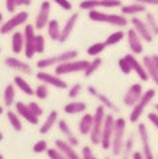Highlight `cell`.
<instances>
[{
    "instance_id": "6da1fadb",
    "label": "cell",
    "mask_w": 158,
    "mask_h": 159,
    "mask_svg": "<svg viewBox=\"0 0 158 159\" xmlns=\"http://www.w3.org/2000/svg\"><path fill=\"white\" fill-rule=\"evenodd\" d=\"M89 19L93 22L98 23H108L116 27H125L128 25L127 16L123 14H106L102 11H97V10H91L89 11Z\"/></svg>"
},
{
    "instance_id": "7a4b0ae2",
    "label": "cell",
    "mask_w": 158,
    "mask_h": 159,
    "mask_svg": "<svg viewBox=\"0 0 158 159\" xmlns=\"http://www.w3.org/2000/svg\"><path fill=\"white\" fill-rule=\"evenodd\" d=\"M125 126L127 121L123 117H118L114 120L113 126V135H112V143H110V150L114 157H120L124 146V135H125Z\"/></svg>"
},
{
    "instance_id": "3957f363",
    "label": "cell",
    "mask_w": 158,
    "mask_h": 159,
    "mask_svg": "<svg viewBox=\"0 0 158 159\" xmlns=\"http://www.w3.org/2000/svg\"><path fill=\"white\" fill-rule=\"evenodd\" d=\"M105 107L102 105H100L95 109L94 114H93V126L91 131L89 133L90 136V142L94 146H98L101 143V133H102V126H104V121H105Z\"/></svg>"
},
{
    "instance_id": "277c9868",
    "label": "cell",
    "mask_w": 158,
    "mask_h": 159,
    "mask_svg": "<svg viewBox=\"0 0 158 159\" xmlns=\"http://www.w3.org/2000/svg\"><path fill=\"white\" fill-rule=\"evenodd\" d=\"M154 97H156V90L154 89H149L143 93V95L141 97V99L138 101V103H136L135 106H132V109L130 111V121L131 122H138L141 120L143 111H145L146 107L151 103Z\"/></svg>"
},
{
    "instance_id": "5b68a950",
    "label": "cell",
    "mask_w": 158,
    "mask_h": 159,
    "mask_svg": "<svg viewBox=\"0 0 158 159\" xmlns=\"http://www.w3.org/2000/svg\"><path fill=\"white\" fill-rule=\"evenodd\" d=\"M78 56V50H66L63 53H59L56 56H51V57H44V59L37 61V67L40 70H45V68L53 67V66H59L62 63H66V61L70 60H75Z\"/></svg>"
},
{
    "instance_id": "8992f818",
    "label": "cell",
    "mask_w": 158,
    "mask_h": 159,
    "mask_svg": "<svg viewBox=\"0 0 158 159\" xmlns=\"http://www.w3.org/2000/svg\"><path fill=\"white\" fill-rule=\"evenodd\" d=\"M89 66L87 60H70L66 63H62L55 68V74L57 76L66 74H74V72H83Z\"/></svg>"
},
{
    "instance_id": "52a82bcc",
    "label": "cell",
    "mask_w": 158,
    "mask_h": 159,
    "mask_svg": "<svg viewBox=\"0 0 158 159\" xmlns=\"http://www.w3.org/2000/svg\"><path fill=\"white\" fill-rule=\"evenodd\" d=\"M114 116L112 113L105 116V121H104L102 126V133H101V143L100 146L102 150L108 151L110 148V143H112V135H113V126H114Z\"/></svg>"
},
{
    "instance_id": "ba28073f",
    "label": "cell",
    "mask_w": 158,
    "mask_h": 159,
    "mask_svg": "<svg viewBox=\"0 0 158 159\" xmlns=\"http://www.w3.org/2000/svg\"><path fill=\"white\" fill-rule=\"evenodd\" d=\"M29 19V14L26 11H21L16 12L14 16L10 18L7 22H3V25L0 26V34H10L15 30L16 27L22 26L23 23H26Z\"/></svg>"
},
{
    "instance_id": "9c48e42d",
    "label": "cell",
    "mask_w": 158,
    "mask_h": 159,
    "mask_svg": "<svg viewBox=\"0 0 158 159\" xmlns=\"http://www.w3.org/2000/svg\"><path fill=\"white\" fill-rule=\"evenodd\" d=\"M23 38H25V46H23V52L26 59H33V56L35 55L34 50V42H35V27L33 25H26L23 30Z\"/></svg>"
},
{
    "instance_id": "30bf717a",
    "label": "cell",
    "mask_w": 158,
    "mask_h": 159,
    "mask_svg": "<svg viewBox=\"0 0 158 159\" xmlns=\"http://www.w3.org/2000/svg\"><path fill=\"white\" fill-rule=\"evenodd\" d=\"M138 135L139 139H141L142 143V155L145 159H154L153 155V150L151 146H150V136H149V131H147V126L143 124V122H139L138 124Z\"/></svg>"
},
{
    "instance_id": "8fae6325",
    "label": "cell",
    "mask_w": 158,
    "mask_h": 159,
    "mask_svg": "<svg viewBox=\"0 0 158 159\" xmlns=\"http://www.w3.org/2000/svg\"><path fill=\"white\" fill-rule=\"evenodd\" d=\"M131 25H132V29L139 34V37L142 38V41H146V42H151L154 35L153 33L150 31L149 26L145 20H142V18L139 16H131Z\"/></svg>"
},
{
    "instance_id": "7c38bea8",
    "label": "cell",
    "mask_w": 158,
    "mask_h": 159,
    "mask_svg": "<svg viewBox=\"0 0 158 159\" xmlns=\"http://www.w3.org/2000/svg\"><path fill=\"white\" fill-rule=\"evenodd\" d=\"M143 95V89L142 84L139 83H134V84L130 86V89L127 90V93L124 94L123 97V103L128 107H132L138 103V101L141 99V97Z\"/></svg>"
},
{
    "instance_id": "4fadbf2b",
    "label": "cell",
    "mask_w": 158,
    "mask_h": 159,
    "mask_svg": "<svg viewBox=\"0 0 158 159\" xmlns=\"http://www.w3.org/2000/svg\"><path fill=\"white\" fill-rule=\"evenodd\" d=\"M37 79L40 82H42L44 84H48V86H53V87H56V89H60V90H63V89H67L68 87V84H67V82L66 80H63L60 76H55V75H52V74H48V72H45V71H38L37 72Z\"/></svg>"
},
{
    "instance_id": "5bb4252c",
    "label": "cell",
    "mask_w": 158,
    "mask_h": 159,
    "mask_svg": "<svg viewBox=\"0 0 158 159\" xmlns=\"http://www.w3.org/2000/svg\"><path fill=\"white\" fill-rule=\"evenodd\" d=\"M49 15H51V2L44 0L40 6V11L37 14V18H35L34 27L37 30H42L49 22Z\"/></svg>"
},
{
    "instance_id": "9a60e30c",
    "label": "cell",
    "mask_w": 158,
    "mask_h": 159,
    "mask_svg": "<svg viewBox=\"0 0 158 159\" xmlns=\"http://www.w3.org/2000/svg\"><path fill=\"white\" fill-rule=\"evenodd\" d=\"M125 37H127L128 48L131 49V52L134 55H141L143 52V44H142V38L139 37V34L136 33L134 29H130L125 33Z\"/></svg>"
},
{
    "instance_id": "2e32d148",
    "label": "cell",
    "mask_w": 158,
    "mask_h": 159,
    "mask_svg": "<svg viewBox=\"0 0 158 159\" xmlns=\"http://www.w3.org/2000/svg\"><path fill=\"white\" fill-rule=\"evenodd\" d=\"M15 109H16V113L19 114V117H22L23 120H26L27 122H30V124H33V125L38 124V117L31 111V109L29 107V105L19 101V102L15 103Z\"/></svg>"
},
{
    "instance_id": "e0dca14e",
    "label": "cell",
    "mask_w": 158,
    "mask_h": 159,
    "mask_svg": "<svg viewBox=\"0 0 158 159\" xmlns=\"http://www.w3.org/2000/svg\"><path fill=\"white\" fill-rule=\"evenodd\" d=\"M4 64L8 68H11V70L19 71V72H22V74H25V75H30L31 74V67L29 66L27 63H25V61L16 59V57H12V56L6 57Z\"/></svg>"
},
{
    "instance_id": "ac0fdd59",
    "label": "cell",
    "mask_w": 158,
    "mask_h": 159,
    "mask_svg": "<svg viewBox=\"0 0 158 159\" xmlns=\"http://www.w3.org/2000/svg\"><path fill=\"white\" fill-rule=\"evenodd\" d=\"M124 57L128 60V63H130L131 70L134 71L136 75H138L139 79H141L142 82H147V80H149V75H147V72L145 70V67H143V64L141 63V61L136 60V57L134 55H131V53H130V55H125Z\"/></svg>"
},
{
    "instance_id": "d6986e66",
    "label": "cell",
    "mask_w": 158,
    "mask_h": 159,
    "mask_svg": "<svg viewBox=\"0 0 158 159\" xmlns=\"http://www.w3.org/2000/svg\"><path fill=\"white\" fill-rule=\"evenodd\" d=\"M87 93L90 94V95H93V97H95L97 99L101 102V105L104 107H108V109H110V110H113V111H118V109H117V106L114 105L112 101H110L108 97L105 95V94H102V93H100L98 90H97L95 87H93V86H89L87 87Z\"/></svg>"
},
{
    "instance_id": "ffe728a7",
    "label": "cell",
    "mask_w": 158,
    "mask_h": 159,
    "mask_svg": "<svg viewBox=\"0 0 158 159\" xmlns=\"http://www.w3.org/2000/svg\"><path fill=\"white\" fill-rule=\"evenodd\" d=\"M78 18H79V14H78V12H74L72 15H71V16L67 19L66 25H64L63 29H62V33H60L59 42H62V44H63V42H66L67 39H68V37H70L71 33H72V30H74L75 25H77Z\"/></svg>"
},
{
    "instance_id": "44dd1931",
    "label": "cell",
    "mask_w": 158,
    "mask_h": 159,
    "mask_svg": "<svg viewBox=\"0 0 158 159\" xmlns=\"http://www.w3.org/2000/svg\"><path fill=\"white\" fill-rule=\"evenodd\" d=\"M55 146L56 148L60 151V152H63V155L66 157L67 159H82L79 155L77 154V151H75V147L70 146L66 140H62V139H57L55 142Z\"/></svg>"
},
{
    "instance_id": "7402d4cb",
    "label": "cell",
    "mask_w": 158,
    "mask_h": 159,
    "mask_svg": "<svg viewBox=\"0 0 158 159\" xmlns=\"http://www.w3.org/2000/svg\"><path fill=\"white\" fill-rule=\"evenodd\" d=\"M120 11L125 16H136L138 14H143L147 11V7L141 3H130V4H123L120 7Z\"/></svg>"
},
{
    "instance_id": "603a6c76",
    "label": "cell",
    "mask_w": 158,
    "mask_h": 159,
    "mask_svg": "<svg viewBox=\"0 0 158 159\" xmlns=\"http://www.w3.org/2000/svg\"><path fill=\"white\" fill-rule=\"evenodd\" d=\"M142 64L145 67L147 75H149V79H151L153 83L158 87V70H157L156 64H154L151 56H143Z\"/></svg>"
},
{
    "instance_id": "cb8c5ba5",
    "label": "cell",
    "mask_w": 158,
    "mask_h": 159,
    "mask_svg": "<svg viewBox=\"0 0 158 159\" xmlns=\"http://www.w3.org/2000/svg\"><path fill=\"white\" fill-rule=\"evenodd\" d=\"M86 109H87V105L82 101H72V102L67 103L64 106V111L67 114H81L85 113Z\"/></svg>"
},
{
    "instance_id": "d4e9b609",
    "label": "cell",
    "mask_w": 158,
    "mask_h": 159,
    "mask_svg": "<svg viewBox=\"0 0 158 159\" xmlns=\"http://www.w3.org/2000/svg\"><path fill=\"white\" fill-rule=\"evenodd\" d=\"M57 120H59V113H57V110H52L51 113L48 114V117H46V120L44 121V124L41 125V128H40V133H41V135L48 133L53 128V125L57 122Z\"/></svg>"
},
{
    "instance_id": "484cf974",
    "label": "cell",
    "mask_w": 158,
    "mask_h": 159,
    "mask_svg": "<svg viewBox=\"0 0 158 159\" xmlns=\"http://www.w3.org/2000/svg\"><path fill=\"white\" fill-rule=\"evenodd\" d=\"M91 126H93V114L85 113L82 116L81 121H79V133L83 136H87L91 131Z\"/></svg>"
},
{
    "instance_id": "4316f807",
    "label": "cell",
    "mask_w": 158,
    "mask_h": 159,
    "mask_svg": "<svg viewBox=\"0 0 158 159\" xmlns=\"http://www.w3.org/2000/svg\"><path fill=\"white\" fill-rule=\"evenodd\" d=\"M23 46H25V38H23V33L22 31H15L11 37V49L12 52L18 55L23 50Z\"/></svg>"
},
{
    "instance_id": "83f0119b",
    "label": "cell",
    "mask_w": 158,
    "mask_h": 159,
    "mask_svg": "<svg viewBox=\"0 0 158 159\" xmlns=\"http://www.w3.org/2000/svg\"><path fill=\"white\" fill-rule=\"evenodd\" d=\"M46 27H48V35H49V38H51L52 41H59L60 33H62V27H60V25H59V20L49 19V22H48V25H46Z\"/></svg>"
},
{
    "instance_id": "f1b7e54d",
    "label": "cell",
    "mask_w": 158,
    "mask_h": 159,
    "mask_svg": "<svg viewBox=\"0 0 158 159\" xmlns=\"http://www.w3.org/2000/svg\"><path fill=\"white\" fill-rule=\"evenodd\" d=\"M3 102L4 106L11 107V105L15 102V84H7L4 89V94H3Z\"/></svg>"
},
{
    "instance_id": "f546056e",
    "label": "cell",
    "mask_w": 158,
    "mask_h": 159,
    "mask_svg": "<svg viewBox=\"0 0 158 159\" xmlns=\"http://www.w3.org/2000/svg\"><path fill=\"white\" fill-rule=\"evenodd\" d=\"M14 84H15V87H18L22 91L23 94H26V95H34V90L33 87H31L29 83L25 80V79L22 76H15L14 78Z\"/></svg>"
},
{
    "instance_id": "4dcf8cb0",
    "label": "cell",
    "mask_w": 158,
    "mask_h": 159,
    "mask_svg": "<svg viewBox=\"0 0 158 159\" xmlns=\"http://www.w3.org/2000/svg\"><path fill=\"white\" fill-rule=\"evenodd\" d=\"M7 118H8V122H10V125L14 128V131H16V132L22 131V120H21L19 114H18L16 111L8 110L7 111Z\"/></svg>"
},
{
    "instance_id": "1f68e13d",
    "label": "cell",
    "mask_w": 158,
    "mask_h": 159,
    "mask_svg": "<svg viewBox=\"0 0 158 159\" xmlns=\"http://www.w3.org/2000/svg\"><path fill=\"white\" fill-rule=\"evenodd\" d=\"M101 64H102V59L100 56H97V57H93V60L91 61H89V66L87 68L83 71V76L86 78H90L94 72L98 70L100 67H101Z\"/></svg>"
},
{
    "instance_id": "d6a6232c",
    "label": "cell",
    "mask_w": 158,
    "mask_h": 159,
    "mask_svg": "<svg viewBox=\"0 0 158 159\" xmlns=\"http://www.w3.org/2000/svg\"><path fill=\"white\" fill-rule=\"evenodd\" d=\"M132 148H134V135H130L124 140L123 151H121V159H131L132 158Z\"/></svg>"
},
{
    "instance_id": "836d02e7",
    "label": "cell",
    "mask_w": 158,
    "mask_h": 159,
    "mask_svg": "<svg viewBox=\"0 0 158 159\" xmlns=\"http://www.w3.org/2000/svg\"><path fill=\"white\" fill-rule=\"evenodd\" d=\"M124 37H125V33H124V31L117 30V31H114V33L109 34V37H108V38L105 39V41H104V44H105L106 46L116 45V44H118V42H120Z\"/></svg>"
},
{
    "instance_id": "e575fe53",
    "label": "cell",
    "mask_w": 158,
    "mask_h": 159,
    "mask_svg": "<svg viewBox=\"0 0 158 159\" xmlns=\"http://www.w3.org/2000/svg\"><path fill=\"white\" fill-rule=\"evenodd\" d=\"M145 22L147 23V26H149V29H150V31L153 33V35H158V22L156 19V16L153 15V12L146 11V20Z\"/></svg>"
},
{
    "instance_id": "d590c367",
    "label": "cell",
    "mask_w": 158,
    "mask_h": 159,
    "mask_svg": "<svg viewBox=\"0 0 158 159\" xmlns=\"http://www.w3.org/2000/svg\"><path fill=\"white\" fill-rule=\"evenodd\" d=\"M105 48H106V45L104 42H95V44H93L87 48V55L91 57H97L105 50Z\"/></svg>"
},
{
    "instance_id": "8d00e7d4",
    "label": "cell",
    "mask_w": 158,
    "mask_h": 159,
    "mask_svg": "<svg viewBox=\"0 0 158 159\" xmlns=\"http://www.w3.org/2000/svg\"><path fill=\"white\" fill-rule=\"evenodd\" d=\"M100 7V0H82L79 3V8L83 11H91V10H97Z\"/></svg>"
},
{
    "instance_id": "74e56055",
    "label": "cell",
    "mask_w": 158,
    "mask_h": 159,
    "mask_svg": "<svg viewBox=\"0 0 158 159\" xmlns=\"http://www.w3.org/2000/svg\"><path fill=\"white\" fill-rule=\"evenodd\" d=\"M34 95L37 97L38 99H46L48 98V95H49V87H48V84H40L35 87L34 90Z\"/></svg>"
},
{
    "instance_id": "f35d334b",
    "label": "cell",
    "mask_w": 158,
    "mask_h": 159,
    "mask_svg": "<svg viewBox=\"0 0 158 159\" xmlns=\"http://www.w3.org/2000/svg\"><path fill=\"white\" fill-rule=\"evenodd\" d=\"M34 50H35V53H44V50H45V38H44V35L35 34Z\"/></svg>"
},
{
    "instance_id": "ab89813d",
    "label": "cell",
    "mask_w": 158,
    "mask_h": 159,
    "mask_svg": "<svg viewBox=\"0 0 158 159\" xmlns=\"http://www.w3.org/2000/svg\"><path fill=\"white\" fill-rule=\"evenodd\" d=\"M57 125H59L60 132H62L63 135L66 136V139H67V137H71V136L74 135V133L71 132V128H70V125L67 124L66 120H57Z\"/></svg>"
},
{
    "instance_id": "60d3db41",
    "label": "cell",
    "mask_w": 158,
    "mask_h": 159,
    "mask_svg": "<svg viewBox=\"0 0 158 159\" xmlns=\"http://www.w3.org/2000/svg\"><path fill=\"white\" fill-rule=\"evenodd\" d=\"M121 6V0H100V7L102 8H117Z\"/></svg>"
},
{
    "instance_id": "b9f144b4",
    "label": "cell",
    "mask_w": 158,
    "mask_h": 159,
    "mask_svg": "<svg viewBox=\"0 0 158 159\" xmlns=\"http://www.w3.org/2000/svg\"><path fill=\"white\" fill-rule=\"evenodd\" d=\"M118 68H120V71L123 72L124 75H128L132 72L130 63H128V60L125 59V57H121V59L118 60Z\"/></svg>"
},
{
    "instance_id": "7bdbcfd3",
    "label": "cell",
    "mask_w": 158,
    "mask_h": 159,
    "mask_svg": "<svg viewBox=\"0 0 158 159\" xmlns=\"http://www.w3.org/2000/svg\"><path fill=\"white\" fill-rule=\"evenodd\" d=\"M48 143L45 142V140H38L37 143L33 146V151L35 154H41V152H46V150H48Z\"/></svg>"
},
{
    "instance_id": "ee69618b",
    "label": "cell",
    "mask_w": 158,
    "mask_h": 159,
    "mask_svg": "<svg viewBox=\"0 0 158 159\" xmlns=\"http://www.w3.org/2000/svg\"><path fill=\"white\" fill-rule=\"evenodd\" d=\"M46 154H48L49 159H67L63 155V152H60L57 148H48V150H46Z\"/></svg>"
},
{
    "instance_id": "f6af8a7d",
    "label": "cell",
    "mask_w": 158,
    "mask_h": 159,
    "mask_svg": "<svg viewBox=\"0 0 158 159\" xmlns=\"http://www.w3.org/2000/svg\"><path fill=\"white\" fill-rule=\"evenodd\" d=\"M81 91H82V84L81 83H75L72 87H70V90H68V97L70 98H77L81 94Z\"/></svg>"
},
{
    "instance_id": "bcb514c9",
    "label": "cell",
    "mask_w": 158,
    "mask_h": 159,
    "mask_svg": "<svg viewBox=\"0 0 158 159\" xmlns=\"http://www.w3.org/2000/svg\"><path fill=\"white\" fill-rule=\"evenodd\" d=\"M29 107H30L31 111H33V113H34L35 116H37L38 118L41 117L42 114H44V109H42V107L40 106V105H38L37 102H30V103H29Z\"/></svg>"
},
{
    "instance_id": "7dc6e473",
    "label": "cell",
    "mask_w": 158,
    "mask_h": 159,
    "mask_svg": "<svg viewBox=\"0 0 158 159\" xmlns=\"http://www.w3.org/2000/svg\"><path fill=\"white\" fill-rule=\"evenodd\" d=\"M82 159H98V158L93 154V151H91L90 147L85 146L83 148H82Z\"/></svg>"
},
{
    "instance_id": "c3c4849f",
    "label": "cell",
    "mask_w": 158,
    "mask_h": 159,
    "mask_svg": "<svg viewBox=\"0 0 158 159\" xmlns=\"http://www.w3.org/2000/svg\"><path fill=\"white\" fill-rule=\"evenodd\" d=\"M53 2H55L57 6L62 7L63 10H66V11H71V10H72V4H71L68 0H53Z\"/></svg>"
},
{
    "instance_id": "681fc988",
    "label": "cell",
    "mask_w": 158,
    "mask_h": 159,
    "mask_svg": "<svg viewBox=\"0 0 158 159\" xmlns=\"http://www.w3.org/2000/svg\"><path fill=\"white\" fill-rule=\"evenodd\" d=\"M147 118H149V121L156 126V129L158 131V113L157 111H150V113L147 114Z\"/></svg>"
},
{
    "instance_id": "f907efd6",
    "label": "cell",
    "mask_w": 158,
    "mask_h": 159,
    "mask_svg": "<svg viewBox=\"0 0 158 159\" xmlns=\"http://www.w3.org/2000/svg\"><path fill=\"white\" fill-rule=\"evenodd\" d=\"M6 8L8 12H14L16 8V2L15 0H6Z\"/></svg>"
},
{
    "instance_id": "816d5d0a",
    "label": "cell",
    "mask_w": 158,
    "mask_h": 159,
    "mask_svg": "<svg viewBox=\"0 0 158 159\" xmlns=\"http://www.w3.org/2000/svg\"><path fill=\"white\" fill-rule=\"evenodd\" d=\"M135 3H141L143 6H158V0H134Z\"/></svg>"
},
{
    "instance_id": "f5cc1de1",
    "label": "cell",
    "mask_w": 158,
    "mask_h": 159,
    "mask_svg": "<svg viewBox=\"0 0 158 159\" xmlns=\"http://www.w3.org/2000/svg\"><path fill=\"white\" fill-rule=\"evenodd\" d=\"M66 142H67L68 144H70V146H72V147H77L78 144H79V140H78V137L75 136V135H72L71 137H67Z\"/></svg>"
},
{
    "instance_id": "db71d44e",
    "label": "cell",
    "mask_w": 158,
    "mask_h": 159,
    "mask_svg": "<svg viewBox=\"0 0 158 159\" xmlns=\"http://www.w3.org/2000/svg\"><path fill=\"white\" fill-rule=\"evenodd\" d=\"M132 159H145L143 158V155H142V152H132Z\"/></svg>"
},
{
    "instance_id": "11a10c76",
    "label": "cell",
    "mask_w": 158,
    "mask_h": 159,
    "mask_svg": "<svg viewBox=\"0 0 158 159\" xmlns=\"http://www.w3.org/2000/svg\"><path fill=\"white\" fill-rule=\"evenodd\" d=\"M151 59H153L154 64H156V67H157V70H158V55H151Z\"/></svg>"
},
{
    "instance_id": "9f6ffc18",
    "label": "cell",
    "mask_w": 158,
    "mask_h": 159,
    "mask_svg": "<svg viewBox=\"0 0 158 159\" xmlns=\"http://www.w3.org/2000/svg\"><path fill=\"white\" fill-rule=\"evenodd\" d=\"M21 3H22V6H30L31 4V0H21Z\"/></svg>"
},
{
    "instance_id": "6f0895ef",
    "label": "cell",
    "mask_w": 158,
    "mask_h": 159,
    "mask_svg": "<svg viewBox=\"0 0 158 159\" xmlns=\"http://www.w3.org/2000/svg\"><path fill=\"white\" fill-rule=\"evenodd\" d=\"M2 25H3V14L0 12V26H2Z\"/></svg>"
},
{
    "instance_id": "680465c9",
    "label": "cell",
    "mask_w": 158,
    "mask_h": 159,
    "mask_svg": "<svg viewBox=\"0 0 158 159\" xmlns=\"http://www.w3.org/2000/svg\"><path fill=\"white\" fill-rule=\"evenodd\" d=\"M15 2H16V7H18V6H22V3H21V0H15Z\"/></svg>"
},
{
    "instance_id": "91938a15",
    "label": "cell",
    "mask_w": 158,
    "mask_h": 159,
    "mask_svg": "<svg viewBox=\"0 0 158 159\" xmlns=\"http://www.w3.org/2000/svg\"><path fill=\"white\" fill-rule=\"evenodd\" d=\"M154 109H156V111L158 113V103H156V105H154Z\"/></svg>"
},
{
    "instance_id": "94428289",
    "label": "cell",
    "mask_w": 158,
    "mask_h": 159,
    "mask_svg": "<svg viewBox=\"0 0 158 159\" xmlns=\"http://www.w3.org/2000/svg\"><path fill=\"white\" fill-rule=\"evenodd\" d=\"M3 137H4V136H3V133L0 132V142H2V140H3Z\"/></svg>"
},
{
    "instance_id": "6125c7cd",
    "label": "cell",
    "mask_w": 158,
    "mask_h": 159,
    "mask_svg": "<svg viewBox=\"0 0 158 159\" xmlns=\"http://www.w3.org/2000/svg\"><path fill=\"white\" fill-rule=\"evenodd\" d=\"M3 111H4V110H3V107L0 106V114H3Z\"/></svg>"
},
{
    "instance_id": "be15d7a7",
    "label": "cell",
    "mask_w": 158,
    "mask_h": 159,
    "mask_svg": "<svg viewBox=\"0 0 158 159\" xmlns=\"http://www.w3.org/2000/svg\"><path fill=\"white\" fill-rule=\"evenodd\" d=\"M0 159H4V158H3V155H2V154H0Z\"/></svg>"
},
{
    "instance_id": "e7e4bbea",
    "label": "cell",
    "mask_w": 158,
    "mask_h": 159,
    "mask_svg": "<svg viewBox=\"0 0 158 159\" xmlns=\"http://www.w3.org/2000/svg\"><path fill=\"white\" fill-rule=\"evenodd\" d=\"M105 159H110V158L109 157H105Z\"/></svg>"
},
{
    "instance_id": "03108f58",
    "label": "cell",
    "mask_w": 158,
    "mask_h": 159,
    "mask_svg": "<svg viewBox=\"0 0 158 159\" xmlns=\"http://www.w3.org/2000/svg\"><path fill=\"white\" fill-rule=\"evenodd\" d=\"M0 52H2V49H0Z\"/></svg>"
}]
</instances>
